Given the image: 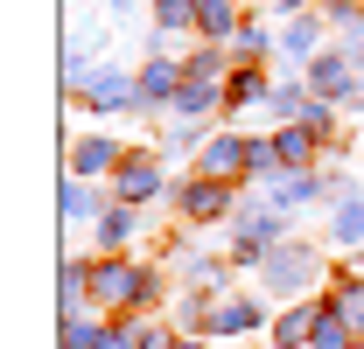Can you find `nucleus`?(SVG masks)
<instances>
[{
  "mask_svg": "<svg viewBox=\"0 0 364 349\" xmlns=\"http://www.w3.org/2000/svg\"><path fill=\"white\" fill-rule=\"evenodd\" d=\"M91 294L105 307H154V272L147 265H134V259H105V265H91Z\"/></svg>",
  "mask_w": 364,
  "mask_h": 349,
  "instance_id": "f257e3e1",
  "label": "nucleus"
},
{
  "mask_svg": "<svg viewBox=\"0 0 364 349\" xmlns=\"http://www.w3.org/2000/svg\"><path fill=\"white\" fill-rule=\"evenodd\" d=\"M238 28H245L238 0H196V35H203V43H231Z\"/></svg>",
  "mask_w": 364,
  "mask_h": 349,
  "instance_id": "9b49d317",
  "label": "nucleus"
},
{
  "mask_svg": "<svg viewBox=\"0 0 364 349\" xmlns=\"http://www.w3.org/2000/svg\"><path fill=\"white\" fill-rule=\"evenodd\" d=\"M316 252H309V245H294V238H287V245H273L267 259H259V279H267L273 294H294V287H309V279H316Z\"/></svg>",
  "mask_w": 364,
  "mask_h": 349,
  "instance_id": "f03ea898",
  "label": "nucleus"
},
{
  "mask_svg": "<svg viewBox=\"0 0 364 349\" xmlns=\"http://www.w3.org/2000/svg\"><path fill=\"white\" fill-rule=\"evenodd\" d=\"M182 217L189 223H210V217H225L231 210V182H210V174H196V182H182Z\"/></svg>",
  "mask_w": 364,
  "mask_h": 349,
  "instance_id": "0eeeda50",
  "label": "nucleus"
},
{
  "mask_svg": "<svg viewBox=\"0 0 364 349\" xmlns=\"http://www.w3.org/2000/svg\"><path fill=\"white\" fill-rule=\"evenodd\" d=\"M196 168L210 174V182H231V174L252 182V133H210V147L196 154Z\"/></svg>",
  "mask_w": 364,
  "mask_h": 349,
  "instance_id": "7ed1b4c3",
  "label": "nucleus"
},
{
  "mask_svg": "<svg viewBox=\"0 0 364 349\" xmlns=\"http://www.w3.org/2000/svg\"><path fill=\"white\" fill-rule=\"evenodd\" d=\"M280 49H287V63H316L322 56V14H287V28H280Z\"/></svg>",
  "mask_w": 364,
  "mask_h": 349,
  "instance_id": "9d476101",
  "label": "nucleus"
},
{
  "mask_svg": "<svg viewBox=\"0 0 364 349\" xmlns=\"http://www.w3.org/2000/svg\"><path fill=\"white\" fill-rule=\"evenodd\" d=\"M267 321V307L259 301H245V294H218V307H210V336H245V328H259Z\"/></svg>",
  "mask_w": 364,
  "mask_h": 349,
  "instance_id": "1a4fd4ad",
  "label": "nucleus"
},
{
  "mask_svg": "<svg viewBox=\"0 0 364 349\" xmlns=\"http://www.w3.org/2000/svg\"><path fill=\"white\" fill-rule=\"evenodd\" d=\"M77 217H105V196L70 174V182H63V223H77Z\"/></svg>",
  "mask_w": 364,
  "mask_h": 349,
  "instance_id": "dca6fc26",
  "label": "nucleus"
},
{
  "mask_svg": "<svg viewBox=\"0 0 364 349\" xmlns=\"http://www.w3.org/2000/svg\"><path fill=\"white\" fill-rule=\"evenodd\" d=\"M85 98L98 112H140V84H134V70H119V63H98Z\"/></svg>",
  "mask_w": 364,
  "mask_h": 349,
  "instance_id": "20e7f679",
  "label": "nucleus"
},
{
  "mask_svg": "<svg viewBox=\"0 0 364 349\" xmlns=\"http://www.w3.org/2000/svg\"><path fill=\"white\" fill-rule=\"evenodd\" d=\"M112 196H119L127 210H140V203H154V196H161V168H154L147 154H127V168L112 174Z\"/></svg>",
  "mask_w": 364,
  "mask_h": 349,
  "instance_id": "423d86ee",
  "label": "nucleus"
},
{
  "mask_svg": "<svg viewBox=\"0 0 364 349\" xmlns=\"http://www.w3.org/2000/svg\"><path fill=\"white\" fill-rule=\"evenodd\" d=\"M329 238H336L343 252H364V189L336 196V223H329Z\"/></svg>",
  "mask_w": 364,
  "mask_h": 349,
  "instance_id": "f8f14e48",
  "label": "nucleus"
},
{
  "mask_svg": "<svg viewBox=\"0 0 364 349\" xmlns=\"http://www.w3.org/2000/svg\"><path fill=\"white\" fill-rule=\"evenodd\" d=\"M273 154H280V168H309V161L322 154V140L309 126H280L273 133Z\"/></svg>",
  "mask_w": 364,
  "mask_h": 349,
  "instance_id": "4468645a",
  "label": "nucleus"
},
{
  "mask_svg": "<svg viewBox=\"0 0 364 349\" xmlns=\"http://www.w3.org/2000/svg\"><path fill=\"white\" fill-rule=\"evenodd\" d=\"M119 174L127 168V147H119V140H105V133H98V140H77V147H70V174H77V182H91V174Z\"/></svg>",
  "mask_w": 364,
  "mask_h": 349,
  "instance_id": "6e6552de",
  "label": "nucleus"
},
{
  "mask_svg": "<svg viewBox=\"0 0 364 349\" xmlns=\"http://www.w3.org/2000/svg\"><path fill=\"white\" fill-rule=\"evenodd\" d=\"M134 231H140V210H127V203L98 217V238H105V245H134Z\"/></svg>",
  "mask_w": 364,
  "mask_h": 349,
  "instance_id": "a211bd4d",
  "label": "nucleus"
},
{
  "mask_svg": "<svg viewBox=\"0 0 364 349\" xmlns=\"http://www.w3.org/2000/svg\"><path fill=\"white\" fill-rule=\"evenodd\" d=\"M273 7H280V0H273Z\"/></svg>",
  "mask_w": 364,
  "mask_h": 349,
  "instance_id": "393cba45",
  "label": "nucleus"
},
{
  "mask_svg": "<svg viewBox=\"0 0 364 349\" xmlns=\"http://www.w3.org/2000/svg\"><path fill=\"white\" fill-rule=\"evenodd\" d=\"M329 307L350 321V328H364V279H336V294H329Z\"/></svg>",
  "mask_w": 364,
  "mask_h": 349,
  "instance_id": "412c9836",
  "label": "nucleus"
},
{
  "mask_svg": "<svg viewBox=\"0 0 364 349\" xmlns=\"http://www.w3.org/2000/svg\"><path fill=\"white\" fill-rule=\"evenodd\" d=\"M350 336H358V328H350V321H343L336 307L322 301V321H316V349H350Z\"/></svg>",
  "mask_w": 364,
  "mask_h": 349,
  "instance_id": "6ab92c4d",
  "label": "nucleus"
},
{
  "mask_svg": "<svg viewBox=\"0 0 364 349\" xmlns=\"http://www.w3.org/2000/svg\"><path fill=\"white\" fill-rule=\"evenodd\" d=\"M316 321H322V301L287 307V314H280V328H273V343H280V349H301V343H316Z\"/></svg>",
  "mask_w": 364,
  "mask_h": 349,
  "instance_id": "ddd939ff",
  "label": "nucleus"
},
{
  "mask_svg": "<svg viewBox=\"0 0 364 349\" xmlns=\"http://www.w3.org/2000/svg\"><path fill=\"white\" fill-rule=\"evenodd\" d=\"M98 349H140V343H134V328L119 321V328H105V343H98Z\"/></svg>",
  "mask_w": 364,
  "mask_h": 349,
  "instance_id": "5701e85b",
  "label": "nucleus"
},
{
  "mask_svg": "<svg viewBox=\"0 0 364 349\" xmlns=\"http://www.w3.org/2000/svg\"><path fill=\"white\" fill-rule=\"evenodd\" d=\"M218 105H225V84H196V77H189V84L176 91V112H182V119H203V112H218Z\"/></svg>",
  "mask_w": 364,
  "mask_h": 349,
  "instance_id": "f3484780",
  "label": "nucleus"
},
{
  "mask_svg": "<svg viewBox=\"0 0 364 349\" xmlns=\"http://www.w3.org/2000/svg\"><path fill=\"white\" fill-rule=\"evenodd\" d=\"M176 349H203V336H196V343H176Z\"/></svg>",
  "mask_w": 364,
  "mask_h": 349,
  "instance_id": "b1692460",
  "label": "nucleus"
},
{
  "mask_svg": "<svg viewBox=\"0 0 364 349\" xmlns=\"http://www.w3.org/2000/svg\"><path fill=\"white\" fill-rule=\"evenodd\" d=\"M301 84L316 91V98H329V105H336V98H358L364 77H358V63L336 49V56H316V63H309V77H301Z\"/></svg>",
  "mask_w": 364,
  "mask_h": 349,
  "instance_id": "39448f33",
  "label": "nucleus"
},
{
  "mask_svg": "<svg viewBox=\"0 0 364 349\" xmlns=\"http://www.w3.org/2000/svg\"><path fill=\"white\" fill-rule=\"evenodd\" d=\"M231 49H238L245 63H259V56H267V49H273V35H267V28H259V21H245V28L231 35Z\"/></svg>",
  "mask_w": 364,
  "mask_h": 349,
  "instance_id": "4be33fe9",
  "label": "nucleus"
},
{
  "mask_svg": "<svg viewBox=\"0 0 364 349\" xmlns=\"http://www.w3.org/2000/svg\"><path fill=\"white\" fill-rule=\"evenodd\" d=\"M182 77H196V84H218V77H225V49H218V43H210V49H189Z\"/></svg>",
  "mask_w": 364,
  "mask_h": 349,
  "instance_id": "aec40b11",
  "label": "nucleus"
},
{
  "mask_svg": "<svg viewBox=\"0 0 364 349\" xmlns=\"http://www.w3.org/2000/svg\"><path fill=\"white\" fill-rule=\"evenodd\" d=\"M259 98H273V84H267V70H259V63L231 70V84H225V105H259Z\"/></svg>",
  "mask_w": 364,
  "mask_h": 349,
  "instance_id": "2eb2a0df",
  "label": "nucleus"
}]
</instances>
